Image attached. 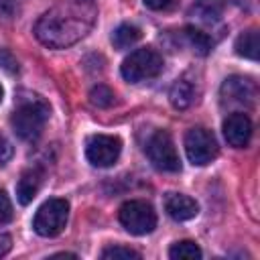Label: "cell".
Listing matches in <instances>:
<instances>
[{
	"mask_svg": "<svg viewBox=\"0 0 260 260\" xmlns=\"http://www.w3.org/2000/svg\"><path fill=\"white\" fill-rule=\"evenodd\" d=\"M122 150V142L118 136L110 134H93L87 138L85 156L93 167H112Z\"/></svg>",
	"mask_w": 260,
	"mask_h": 260,
	"instance_id": "9",
	"label": "cell"
},
{
	"mask_svg": "<svg viewBox=\"0 0 260 260\" xmlns=\"http://www.w3.org/2000/svg\"><path fill=\"white\" fill-rule=\"evenodd\" d=\"M225 8L223 0H197L193 4V14L203 22H215L221 18Z\"/></svg>",
	"mask_w": 260,
	"mask_h": 260,
	"instance_id": "14",
	"label": "cell"
},
{
	"mask_svg": "<svg viewBox=\"0 0 260 260\" xmlns=\"http://www.w3.org/2000/svg\"><path fill=\"white\" fill-rule=\"evenodd\" d=\"M41 183H43L41 171H37V169L24 171V173L20 175L18 183H16V197H18V201H20L22 205H28V203L37 197V193H39V189H41Z\"/></svg>",
	"mask_w": 260,
	"mask_h": 260,
	"instance_id": "12",
	"label": "cell"
},
{
	"mask_svg": "<svg viewBox=\"0 0 260 260\" xmlns=\"http://www.w3.org/2000/svg\"><path fill=\"white\" fill-rule=\"evenodd\" d=\"M169 256L173 260H197V258H201V250L195 242L183 240V242H177V244L171 246Z\"/></svg>",
	"mask_w": 260,
	"mask_h": 260,
	"instance_id": "17",
	"label": "cell"
},
{
	"mask_svg": "<svg viewBox=\"0 0 260 260\" xmlns=\"http://www.w3.org/2000/svg\"><path fill=\"white\" fill-rule=\"evenodd\" d=\"M10 156H12V146H10V142L0 134V165H4Z\"/></svg>",
	"mask_w": 260,
	"mask_h": 260,
	"instance_id": "25",
	"label": "cell"
},
{
	"mask_svg": "<svg viewBox=\"0 0 260 260\" xmlns=\"http://www.w3.org/2000/svg\"><path fill=\"white\" fill-rule=\"evenodd\" d=\"M169 98H171V104L177 108V110H185V108H189L191 104H193V100H195V85L189 81V79H177L175 81V85L171 87V93H169Z\"/></svg>",
	"mask_w": 260,
	"mask_h": 260,
	"instance_id": "13",
	"label": "cell"
},
{
	"mask_svg": "<svg viewBox=\"0 0 260 260\" xmlns=\"http://www.w3.org/2000/svg\"><path fill=\"white\" fill-rule=\"evenodd\" d=\"M2 95H4V89H2V85H0V102H2Z\"/></svg>",
	"mask_w": 260,
	"mask_h": 260,
	"instance_id": "27",
	"label": "cell"
},
{
	"mask_svg": "<svg viewBox=\"0 0 260 260\" xmlns=\"http://www.w3.org/2000/svg\"><path fill=\"white\" fill-rule=\"evenodd\" d=\"M114 91L110 89V87H106V85H95L91 91H89V102L93 104V106H98V108H110L112 104H114Z\"/></svg>",
	"mask_w": 260,
	"mask_h": 260,
	"instance_id": "19",
	"label": "cell"
},
{
	"mask_svg": "<svg viewBox=\"0 0 260 260\" xmlns=\"http://www.w3.org/2000/svg\"><path fill=\"white\" fill-rule=\"evenodd\" d=\"M138 39H140V28L134 26V24H130V22L120 24V26L114 30V35H112V43H114V47L120 49V51L132 47L134 43H138Z\"/></svg>",
	"mask_w": 260,
	"mask_h": 260,
	"instance_id": "15",
	"label": "cell"
},
{
	"mask_svg": "<svg viewBox=\"0 0 260 260\" xmlns=\"http://www.w3.org/2000/svg\"><path fill=\"white\" fill-rule=\"evenodd\" d=\"M102 258L104 260H140V254L132 248H126V246H110L102 252Z\"/></svg>",
	"mask_w": 260,
	"mask_h": 260,
	"instance_id": "20",
	"label": "cell"
},
{
	"mask_svg": "<svg viewBox=\"0 0 260 260\" xmlns=\"http://www.w3.org/2000/svg\"><path fill=\"white\" fill-rule=\"evenodd\" d=\"M91 0H71L45 12L35 24V37L51 49H65L81 41L93 26Z\"/></svg>",
	"mask_w": 260,
	"mask_h": 260,
	"instance_id": "1",
	"label": "cell"
},
{
	"mask_svg": "<svg viewBox=\"0 0 260 260\" xmlns=\"http://www.w3.org/2000/svg\"><path fill=\"white\" fill-rule=\"evenodd\" d=\"M118 217H120V223L126 228V232L134 234V236L150 234L156 225V213H154L152 205L146 201H140V199L126 201L120 207Z\"/></svg>",
	"mask_w": 260,
	"mask_h": 260,
	"instance_id": "5",
	"label": "cell"
},
{
	"mask_svg": "<svg viewBox=\"0 0 260 260\" xmlns=\"http://www.w3.org/2000/svg\"><path fill=\"white\" fill-rule=\"evenodd\" d=\"M10 248H12V238L8 234H0V258L6 256L10 252Z\"/></svg>",
	"mask_w": 260,
	"mask_h": 260,
	"instance_id": "26",
	"label": "cell"
},
{
	"mask_svg": "<svg viewBox=\"0 0 260 260\" xmlns=\"http://www.w3.org/2000/svg\"><path fill=\"white\" fill-rule=\"evenodd\" d=\"M223 136L230 146L244 148L252 136V120L244 112H232L223 120Z\"/></svg>",
	"mask_w": 260,
	"mask_h": 260,
	"instance_id": "10",
	"label": "cell"
},
{
	"mask_svg": "<svg viewBox=\"0 0 260 260\" xmlns=\"http://www.w3.org/2000/svg\"><path fill=\"white\" fill-rule=\"evenodd\" d=\"M221 104L228 108H250L256 100V83L250 77L232 75L221 83Z\"/></svg>",
	"mask_w": 260,
	"mask_h": 260,
	"instance_id": "8",
	"label": "cell"
},
{
	"mask_svg": "<svg viewBox=\"0 0 260 260\" xmlns=\"http://www.w3.org/2000/svg\"><path fill=\"white\" fill-rule=\"evenodd\" d=\"M185 37H187L189 45L193 47V51H197L199 55H207L209 49L213 47L211 39H209L205 32H201L199 28H195V26H187V28H185Z\"/></svg>",
	"mask_w": 260,
	"mask_h": 260,
	"instance_id": "18",
	"label": "cell"
},
{
	"mask_svg": "<svg viewBox=\"0 0 260 260\" xmlns=\"http://www.w3.org/2000/svg\"><path fill=\"white\" fill-rule=\"evenodd\" d=\"M67 217H69V203H67V199L53 197V199L45 201L39 207V211H37V215L32 219V228L43 238H55V236H59L65 230Z\"/></svg>",
	"mask_w": 260,
	"mask_h": 260,
	"instance_id": "4",
	"label": "cell"
},
{
	"mask_svg": "<svg viewBox=\"0 0 260 260\" xmlns=\"http://www.w3.org/2000/svg\"><path fill=\"white\" fill-rule=\"evenodd\" d=\"M16 12V0H0V18H12Z\"/></svg>",
	"mask_w": 260,
	"mask_h": 260,
	"instance_id": "24",
	"label": "cell"
},
{
	"mask_svg": "<svg viewBox=\"0 0 260 260\" xmlns=\"http://www.w3.org/2000/svg\"><path fill=\"white\" fill-rule=\"evenodd\" d=\"M49 120V106L45 100H41L39 95H30L28 100H22L12 118H10V126L14 130V134L26 142H32L41 136L45 122Z\"/></svg>",
	"mask_w": 260,
	"mask_h": 260,
	"instance_id": "2",
	"label": "cell"
},
{
	"mask_svg": "<svg viewBox=\"0 0 260 260\" xmlns=\"http://www.w3.org/2000/svg\"><path fill=\"white\" fill-rule=\"evenodd\" d=\"M122 77L130 83H140L144 79H152L162 71V57L150 49L142 47L130 53L122 63Z\"/></svg>",
	"mask_w": 260,
	"mask_h": 260,
	"instance_id": "3",
	"label": "cell"
},
{
	"mask_svg": "<svg viewBox=\"0 0 260 260\" xmlns=\"http://www.w3.org/2000/svg\"><path fill=\"white\" fill-rule=\"evenodd\" d=\"M185 152H187V158L197 167L211 162L217 156V140L213 132L201 126L191 128L185 134Z\"/></svg>",
	"mask_w": 260,
	"mask_h": 260,
	"instance_id": "7",
	"label": "cell"
},
{
	"mask_svg": "<svg viewBox=\"0 0 260 260\" xmlns=\"http://www.w3.org/2000/svg\"><path fill=\"white\" fill-rule=\"evenodd\" d=\"M0 67H2L4 71H8V73H16V71H18L16 59H14L12 53L6 51V49H0Z\"/></svg>",
	"mask_w": 260,
	"mask_h": 260,
	"instance_id": "22",
	"label": "cell"
},
{
	"mask_svg": "<svg viewBox=\"0 0 260 260\" xmlns=\"http://www.w3.org/2000/svg\"><path fill=\"white\" fill-rule=\"evenodd\" d=\"M236 53L246 57V59H252V61L258 59V30L256 28H250V30H246L238 37Z\"/></svg>",
	"mask_w": 260,
	"mask_h": 260,
	"instance_id": "16",
	"label": "cell"
},
{
	"mask_svg": "<svg viewBox=\"0 0 260 260\" xmlns=\"http://www.w3.org/2000/svg\"><path fill=\"white\" fill-rule=\"evenodd\" d=\"M146 156L148 160L158 169L167 173H177L181 171V160L177 154V148L173 144V138L165 130H156L148 142H146Z\"/></svg>",
	"mask_w": 260,
	"mask_h": 260,
	"instance_id": "6",
	"label": "cell"
},
{
	"mask_svg": "<svg viewBox=\"0 0 260 260\" xmlns=\"http://www.w3.org/2000/svg\"><path fill=\"white\" fill-rule=\"evenodd\" d=\"M142 2L150 10H171L177 4V0H142Z\"/></svg>",
	"mask_w": 260,
	"mask_h": 260,
	"instance_id": "23",
	"label": "cell"
},
{
	"mask_svg": "<svg viewBox=\"0 0 260 260\" xmlns=\"http://www.w3.org/2000/svg\"><path fill=\"white\" fill-rule=\"evenodd\" d=\"M12 219V203L4 191H0V225Z\"/></svg>",
	"mask_w": 260,
	"mask_h": 260,
	"instance_id": "21",
	"label": "cell"
},
{
	"mask_svg": "<svg viewBox=\"0 0 260 260\" xmlns=\"http://www.w3.org/2000/svg\"><path fill=\"white\" fill-rule=\"evenodd\" d=\"M165 209L167 213L175 219V221H187L193 219L199 211V205L195 199H191L189 195L183 193H169L165 197Z\"/></svg>",
	"mask_w": 260,
	"mask_h": 260,
	"instance_id": "11",
	"label": "cell"
}]
</instances>
